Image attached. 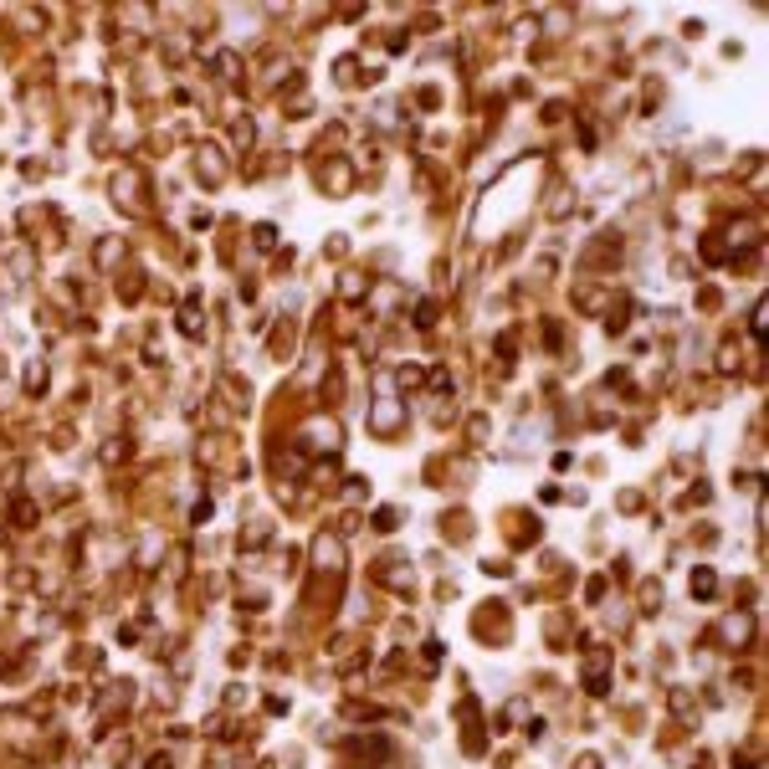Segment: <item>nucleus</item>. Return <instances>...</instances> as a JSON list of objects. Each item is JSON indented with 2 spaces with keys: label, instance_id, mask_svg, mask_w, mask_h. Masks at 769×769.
<instances>
[{
  "label": "nucleus",
  "instance_id": "1",
  "mask_svg": "<svg viewBox=\"0 0 769 769\" xmlns=\"http://www.w3.org/2000/svg\"><path fill=\"white\" fill-rule=\"evenodd\" d=\"M692 590H697V595H713V575H708V569H702V575L692 580Z\"/></svg>",
  "mask_w": 769,
  "mask_h": 769
}]
</instances>
